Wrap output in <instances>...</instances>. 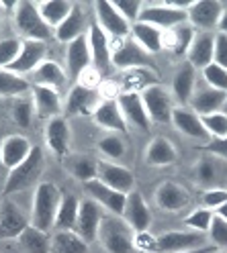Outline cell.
Here are the masks:
<instances>
[{
  "instance_id": "obj_4",
  "label": "cell",
  "mask_w": 227,
  "mask_h": 253,
  "mask_svg": "<svg viewBox=\"0 0 227 253\" xmlns=\"http://www.w3.org/2000/svg\"><path fill=\"white\" fill-rule=\"evenodd\" d=\"M14 27H17L19 35L23 39H33V41H47L52 37V27L47 25L35 2L31 0H19L17 8H14Z\"/></svg>"
},
{
  "instance_id": "obj_49",
  "label": "cell",
  "mask_w": 227,
  "mask_h": 253,
  "mask_svg": "<svg viewBox=\"0 0 227 253\" xmlns=\"http://www.w3.org/2000/svg\"><path fill=\"white\" fill-rule=\"evenodd\" d=\"M113 6L121 12V17L127 23L133 25L139 19V12L143 8V2H141V0H113Z\"/></svg>"
},
{
  "instance_id": "obj_30",
  "label": "cell",
  "mask_w": 227,
  "mask_h": 253,
  "mask_svg": "<svg viewBox=\"0 0 227 253\" xmlns=\"http://www.w3.org/2000/svg\"><path fill=\"white\" fill-rule=\"evenodd\" d=\"M68 74L63 72V68L54 59H45L41 66L31 74V84L33 86H45V88H54L59 90L66 84Z\"/></svg>"
},
{
  "instance_id": "obj_24",
  "label": "cell",
  "mask_w": 227,
  "mask_h": 253,
  "mask_svg": "<svg viewBox=\"0 0 227 253\" xmlns=\"http://www.w3.org/2000/svg\"><path fill=\"white\" fill-rule=\"evenodd\" d=\"M92 121L103 126L107 131H113V133H127V123L121 115V108H119V102L117 98H107L103 102H99L92 110Z\"/></svg>"
},
{
  "instance_id": "obj_32",
  "label": "cell",
  "mask_w": 227,
  "mask_h": 253,
  "mask_svg": "<svg viewBox=\"0 0 227 253\" xmlns=\"http://www.w3.org/2000/svg\"><path fill=\"white\" fill-rule=\"evenodd\" d=\"M194 82H197V70H194L190 63L186 61V63H182V66L176 70L174 80H172V92H174L176 100L180 102V106H186L190 102L194 86H197Z\"/></svg>"
},
{
  "instance_id": "obj_59",
  "label": "cell",
  "mask_w": 227,
  "mask_h": 253,
  "mask_svg": "<svg viewBox=\"0 0 227 253\" xmlns=\"http://www.w3.org/2000/svg\"><path fill=\"white\" fill-rule=\"evenodd\" d=\"M215 253H227V251H223V249H217V251H215Z\"/></svg>"
},
{
  "instance_id": "obj_43",
  "label": "cell",
  "mask_w": 227,
  "mask_h": 253,
  "mask_svg": "<svg viewBox=\"0 0 227 253\" xmlns=\"http://www.w3.org/2000/svg\"><path fill=\"white\" fill-rule=\"evenodd\" d=\"M203 72V80L207 86L215 88V90H221V92H227V68L219 66V63L211 61L207 68L201 70Z\"/></svg>"
},
{
  "instance_id": "obj_56",
  "label": "cell",
  "mask_w": 227,
  "mask_h": 253,
  "mask_svg": "<svg viewBox=\"0 0 227 253\" xmlns=\"http://www.w3.org/2000/svg\"><path fill=\"white\" fill-rule=\"evenodd\" d=\"M213 245H205V247H201V249H194V251H188V253H213Z\"/></svg>"
},
{
  "instance_id": "obj_26",
  "label": "cell",
  "mask_w": 227,
  "mask_h": 253,
  "mask_svg": "<svg viewBox=\"0 0 227 253\" xmlns=\"http://www.w3.org/2000/svg\"><path fill=\"white\" fill-rule=\"evenodd\" d=\"M225 94L221 90H215L211 86H201L197 88L194 86V92L190 96V108L194 110L197 115H211V113H221L223 104H225Z\"/></svg>"
},
{
  "instance_id": "obj_7",
  "label": "cell",
  "mask_w": 227,
  "mask_h": 253,
  "mask_svg": "<svg viewBox=\"0 0 227 253\" xmlns=\"http://www.w3.org/2000/svg\"><path fill=\"white\" fill-rule=\"evenodd\" d=\"M141 100L143 106L148 110V117L152 123H170L172 121V110H174V102H172V94L162 86V84H154L148 86L141 92Z\"/></svg>"
},
{
  "instance_id": "obj_3",
  "label": "cell",
  "mask_w": 227,
  "mask_h": 253,
  "mask_svg": "<svg viewBox=\"0 0 227 253\" xmlns=\"http://www.w3.org/2000/svg\"><path fill=\"white\" fill-rule=\"evenodd\" d=\"M133 231L117 214H107L101 220L99 239L107 253H133Z\"/></svg>"
},
{
  "instance_id": "obj_11",
  "label": "cell",
  "mask_w": 227,
  "mask_h": 253,
  "mask_svg": "<svg viewBox=\"0 0 227 253\" xmlns=\"http://www.w3.org/2000/svg\"><path fill=\"white\" fill-rule=\"evenodd\" d=\"M103 216H105L103 207L96 200H92V198L80 200V211H78L74 231L82 237L86 243H94L99 239V229H101Z\"/></svg>"
},
{
  "instance_id": "obj_47",
  "label": "cell",
  "mask_w": 227,
  "mask_h": 253,
  "mask_svg": "<svg viewBox=\"0 0 227 253\" xmlns=\"http://www.w3.org/2000/svg\"><path fill=\"white\" fill-rule=\"evenodd\" d=\"M207 235H209V239H211V243H213L215 249L227 251V220H223L215 214L213 220H211V229H209Z\"/></svg>"
},
{
  "instance_id": "obj_27",
  "label": "cell",
  "mask_w": 227,
  "mask_h": 253,
  "mask_svg": "<svg viewBox=\"0 0 227 253\" xmlns=\"http://www.w3.org/2000/svg\"><path fill=\"white\" fill-rule=\"evenodd\" d=\"M99 92L86 88L82 84H76L70 92H68V98L66 104H63V110L68 115H92V110L99 106Z\"/></svg>"
},
{
  "instance_id": "obj_50",
  "label": "cell",
  "mask_w": 227,
  "mask_h": 253,
  "mask_svg": "<svg viewBox=\"0 0 227 253\" xmlns=\"http://www.w3.org/2000/svg\"><path fill=\"white\" fill-rule=\"evenodd\" d=\"M223 202H227V190L223 188H207L203 192V204L209 211H217Z\"/></svg>"
},
{
  "instance_id": "obj_55",
  "label": "cell",
  "mask_w": 227,
  "mask_h": 253,
  "mask_svg": "<svg viewBox=\"0 0 227 253\" xmlns=\"http://www.w3.org/2000/svg\"><path fill=\"white\" fill-rule=\"evenodd\" d=\"M215 214L219 216V218H223V220H227V202H223L221 207L215 211Z\"/></svg>"
},
{
  "instance_id": "obj_48",
  "label": "cell",
  "mask_w": 227,
  "mask_h": 253,
  "mask_svg": "<svg viewBox=\"0 0 227 253\" xmlns=\"http://www.w3.org/2000/svg\"><path fill=\"white\" fill-rule=\"evenodd\" d=\"M21 45H23V39H17V37H8L0 41V68H8L17 59Z\"/></svg>"
},
{
  "instance_id": "obj_31",
  "label": "cell",
  "mask_w": 227,
  "mask_h": 253,
  "mask_svg": "<svg viewBox=\"0 0 227 253\" xmlns=\"http://www.w3.org/2000/svg\"><path fill=\"white\" fill-rule=\"evenodd\" d=\"M145 160L150 166L156 168H164V166H172L178 162V151L174 147V143L166 137H156L150 141L148 149H145Z\"/></svg>"
},
{
  "instance_id": "obj_53",
  "label": "cell",
  "mask_w": 227,
  "mask_h": 253,
  "mask_svg": "<svg viewBox=\"0 0 227 253\" xmlns=\"http://www.w3.org/2000/svg\"><path fill=\"white\" fill-rule=\"evenodd\" d=\"M201 149L207 151L209 155H215V157H219V160L227 162V137L225 139H211Z\"/></svg>"
},
{
  "instance_id": "obj_19",
  "label": "cell",
  "mask_w": 227,
  "mask_h": 253,
  "mask_svg": "<svg viewBox=\"0 0 227 253\" xmlns=\"http://www.w3.org/2000/svg\"><path fill=\"white\" fill-rule=\"evenodd\" d=\"M90 45H88V37L82 35L74 39L72 43H68L66 49V74L72 78V80H78L88 68H90Z\"/></svg>"
},
{
  "instance_id": "obj_51",
  "label": "cell",
  "mask_w": 227,
  "mask_h": 253,
  "mask_svg": "<svg viewBox=\"0 0 227 253\" xmlns=\"http://www.w3.org/2000/svg\"><path fill=\"white\" fill-rule=\"evenodd\" d=\"M154 247H156V235H152L150 231H141L133 235V249L143 253H154Z\"/></svg>"
},
{
  "instance_id": "obj_33",
  "label": "cell",
  "mask_w": 227,
  "mask_h": 253,
  "mask_svg": "<svg viewBox=\"0 0 227 253\" xmlns=\"http://www.w3.org/2000/svg\"><path fill=\"white\" fill-rule=\"evenodd\" d=\"M63 168L68 169V173L72 178L80 180L82 184L90 182L96 178V171H99V162H94L90 155H80V153H68L63 157Z\"/></svg>"
},
{
  "instance_id": "obj_2",
  "label": "cell",
  "mask_w": 227,
  "mask_h": 253,
  "mask_svg": "<svg viewBox=\"0 0 227 253\" xmlns=\"http://www.w3.org/2000/svg\"><path fill=\"white\" fill-rule=\"evenodd\" d=\"M59 200L61 190L54 182H39L35 186L33 204H31V225L41 231L54 229Z\"/></svg>"
},
{
  "instance_id": "obj_58",
  "label": "cell",
  "mask_w": 227,
  "mask_h": 253,
  "mask_svg": "<svg viewBox=\"0 0 227 253\" xmlns=\"http://www.w3.org/2000/svg\"><path fill=\"white\" fill-rule=\"evenodd\" d=\"M0 25H2V8H0Z\"/></svg>"
},
{
  "instance_id": "obj_17",
  "label": "cell",
  "mask_w": 227,
  "mask_h": 253,
  "mask_svg": "<svg viewBox=\"0 0 227 253\" xmlns=\"http://www.w3.org/2000/svg\"><path fill=\"white\" fill-rule=\"evenodd\" d=\"M178 131L182 135L190 137V139H197V141H211V135L207 133L205 125L201 121V115H197L190 106H174L172 110V121H170Z\"/></svg>"
},
{
  "instance_id": "obj_45",
  "label": "cell",
  "mask_w": 227,
  "mask_h": 253,
  "mask_svg": "<svg viewBox=\"0 0 227 253\" xmlns=\"http://www.w3.org/2000/svg\"><path fill=\"white\" fill-rule=\"evenodd\" d=\"M213 216H215L213 211L201 207V209H194V211L184 218V225H186L188 229H192V231H199V233H205V235H207L209 229H211V220H213Z\"/></svg>"
},
{
  "instance_id": "obj_34",
  "label": "cell",
  "mask_w": 227,
  "mask_h": 253,
  "mask_svg": "<svg viewBox=\"0 0 227 253\" xmlns=\"http://www.w3.org/2000/svg\"><path fill=\"white\" fill-rule=\"evenodd\" d=\"M131 33H133V41L141 47V49L148 51L150 55L164 49V45H162V39H164V31H160L158 27L137 21V23L131 25Z\"/></svg>"
},
{
  "instance_id": "obj_25",
  "label": "cell",
  "mask_w": 227,
  "mask_h": 253,
  "mask_svg": "<svg viewBox=\"0 0 227 253\" xmlns=\"http://www.w3.org/2000/svg\"><path fill=\"white\" fill-rule=\"evenodd\" d=\"M88 45H90V55H92V63L96 66V70H107L111 66V41L109 35L99 27V23L92 21L88 25Z\"/></svg>"
},
{
  "instance_id": "obj_15",
  "label": "cell",
  "mask_w": 227,
  "mask_h": 253,
  "mask_svg": "<svg viewBox=\"0 0 227 253\" xmlns=\"http://www.w3.org/2000/svg\"><path fill=\"white\" fill-rule=\"evenodd\" d=\"M96 180H101L109 188L117 190V192H123V194H129L135 186V176L131 169L121 164H115V162H107V160L99 162Z\"/></svg>"
},
{
  "instance_id": "obj_10",
  "label": "cell",
  "mask_w": 227,
  "mask_h": 253,
  "mask_svg": "<svg viewBox=\"0 0 227 253\" xmlns=\"http://www.w3.org/2000/svg\"><path fill=\"white\" fill-rule=\"evenodd\" d=\"M223 8L225 6L219 0H194V4L186 10L188 25L201 33H211L213 29H217Z\"/></svg>"
},
{
  "instance_id": "obj_41",
  "label": "cell",
  "mask_w": 227,
  "mask_h": 253,
  "mask_svg": "<svg viewBox=\"0 0 227 253\" xmlns=\"http://www.w3.org/2000/svg\"><path fill=\"white\" fill-rule=\"evenodd\" d=\"M99 151L109 157L111 162H117V160H123L125 153H127V143L117 135V133H109L105 137L99 139V143H96Z\"/></svg>"
},
{
  "instance_id": "obj_60",
  "label": "cell",
  "mask_w": 227,
  "mask_h": 253,
  "mask_svg": "<svg viewBox=\"0 0 227 253\" xmlns=\"http://www.w3.org/2000/svg\"><path fill=\"white\" fill-rule=\"evenodd\" d=\"M0 168H2V160H0Z\"/></svg>"
},
{
  "instance_id": "obj_18",
  "label": "cell",
  "mask_w": 227,
  "mask_h": 253,
  "mask_svg": "<svg viewBox=\"0 0 227 253\" xmlns=\"http://www.w3.org/2000/svg\"><path fill=\"white\" fill-rule=\"evenodd\" d=\"M86 192L92 200H96L101 204L103 209H107L111 214H117V216H123V211H125V202H127V194L123 192H117V190L109 188L107 184H103L101 180H90L84 184Z\"/></svg>"
},
{
  "instance_id": "obj_9",
  "label": "cell",
  "mask_w": 227,
  "mask_h": 253,
  "mask_svg": "<svg viewBox=\"0 0 227 253\" xmlns=\"http://www.w3.org/2000/svg\"><path fill=\"white\" fill-rule=\"evenodd\" d=\"M94 21L99 23V27L105 31L107 35H111L113 39H127L131 25H129L121 12L113 6L111 0H96L94 2Z\"/></svg>"
},
{
  "instance_id": "obj_14",
  "label": "cell",
  "mask_w": 227,
  "mask_h": 253,
  "mask_svg": "<svg viewBox=\"0 0 227 253\" xmlns=\"http://www.w3.org/2000/svg\"><path fill=\"white\" fill-rule=\"evenodd\" d=\"M123 218H125V223L131 227L133 233L150 231V227H152V211H150L148 202H145V198H143V194L139 192V190H131V192L127 194Z\"/></svg>"
},
{
  "instance_id": "obj_12",
  "label": "cell",
  "mask_w": 227,
  "mask_h": 253,
  "mask_svg": "<svg viewBox=\"0 0 227 253\" xmlns=\"http://www.w3.org/2000/svg\"><path fill=\"white\" fill-rule=\"evenodd\" d=\"M45 53H47V45L43 41H33V39H23V45H21V51L17 55L8 68V72L12 74H19V76H25V74H33L41 63L45 61Z\"/></svg>"
},
{
  "instance_id": "obj_39",
  "label": "cell",
  "mask_w": 227,
  "mask_h": 253,
  "mask_svg": "<svg viewBox=\"0 0 227 253\" xmlns=\"http://www.w3.org/2000/svg\"><path fill=\"white\" fill-rule=\"evenodd\" d=\"M72 6H74V2H70V0H43V2L37 4L41 19L52 29H56L63 23V19L70 14Z\"/></svg>"
},
{
  "instance_id": "obj_1",
  "label": "cell",
  "mask_w": 227,
  "mask_h": 253,
  "mask_svg": "<svg viewBox=\"0 0 227 253\" xmlns=\"http://www.w3.org/2000/svg\"><path fill=\"white\" fill-rule=\"evenodd\" d=\"M43 169H45V155H43V149L33 145V151L29 153V157H27L23 164H19L17 168L8 169V176H6V180H4L2 194H4V196L19 194V192H25V190L37 186Z\"/></svg>"
},
{
  "instance_id": "obj_37",
  "label": "cell",
  "mask_w": 227,
  "mask_h": 253,
  "mask_svg": "<svg viewBox=\"0 0 227 253\" xmlns=\"http://www.w3.org/2000/svg\"><path fill=\"white\" fill-rule=\"evenodd\" d=\"M78 211H80V200L74 194H61L54 229H57V231H74Z\"/></svg>"
},
{
  "instance_id": "obj_46",
  "label": "cell",
  "mask_w": 227,
  "mask_h": 253,
  "mask_svg": "<svg viewBox=\"0 0 227 253\" xmlns=\"http://www.w3.org/2000/svg\"><path fill=\"white\" fill-rule=\"evenodd\" d=\"M194 178L201 186H209L217 180V164L213 160V155H205L199 160L197 169H194Z\"/></svg>"
},
{
  "instance_id": "obj_20",
  "label": "cell",
  "mask_w": 227,
  "mask_h": 253,
  "mask_svg": "<svg viewBox=\"0 0 227 253\" xmlns=\"http://www.w3.org/2000/svg\"><path fill=\"white\" fill-rule=\"evenodd\" d=\"M31 98H33L35 115L39 119L50 121L54 117H61L63 104H61V98H59V92L57 90L31 84Z\"/></svg>"
},
{
  "instance_id": "obj_5",
  "label": "cell",
  "mask_w": 227,
  "mask_h": 253,
  "mask_svg": "<svg viewBox=\"0 0 227 253\" xmlns=\"http://www.w3.org/2000/svg\"><path fill=\"white\" fill-rule=\"evenodd\" d=\"M111 63L119 70H152L156 66L152 55L133 39H113Z\"/></svg>"
},
{
  "instance_id": "obj_36",
  "label": "cell",
  "mask_w": 227,
  "mask_h": 253,
  "mask_svg": "<svg viewBox=\"0 0 227 253\" xmlns=\"http://www.w3.org/2000/svg\"><path fill=\"white\" fill-rule=\"evenodd\" d=\"M19 245L25 253H50L52 249V235L50 231H41L33 225H29L19 235Z\"/></svg>"
},
{
  "instance_id": "obj_35",
  "label": "cell",
  "mask_w": 227,
  "mask_h": 253,
  "mask_svg": "<svg viewBox=\"0 0 227 253\" xmlns=\"http://www.w3.org/2000/svg\"><path fill=\"white\" fill-rule=\"evenodd\" d=\"M197 35V31H194L188 23L180 25V27H174L170 31H164V39H162V45L168 47V49L174 53V55H186L188 47Z\"/></svg>"
},
{
  "instance_id": "obj_57",
  "label": "cell",
  "mask_w": 227,
  "mask_h": 253,
  "mask_svg": "<svg viewBox=\"0 0 227 253\" xmlns=\"http://www.w3.org/2000/svg\"><path fill=\"white\" fill-rule=\"evenodd\" d=\"M223 113H227V94H225V104H223Z\"/></svg>"
},
{
  "instance_id": "obj_21",
  "label": "cell",
  "mask_w": 227,
  "mask_h": 253,
  "mask_svg": "<svg viewBox=\"0 0 227 253\" xmlns=\"http://www.w3.org/2000/svg\"><path fill=\"white\" fill-rule=\"evenodd\" d=\"M31 225L14 202L4 200L0 207V239H19V235Z\"/></svg>"
},
{
  "instance_id": "obj_16",
  "label": "cell",
  "mask_w": 227,
  "mask_h": 253,
  "mask_svg": "<svg viewBox=\"0 0 227 253\" xmlns=\"http://www.w3.org/2000/svg\"><path fill=\"white\" fill-rule=\"evenodd\" d=\"M117 102H119V108H121V115L127 123V126L131 125L139 131H148L150 129V117H148V110L143 106V100H141V94L139 92H121L117 96Z\"/></svg>"
},
{
  "instance_id": "obj_38",
  "label": "cell",
  "mask_w": 227,
  "mask_h": 253,
  "mask_svg": "<svg viewBox=\"0 0 227 253\" xmlns=\"http://www.w3.org/2000/svg\"><path fill=\"white\" fill-rule=\"evenodd\" d=\"M50 253H88V243L76 231H57L52 237Z\"/></svg>"
},
{
  "instance_id": "obj_22",
  "label": "cell",
  "mask_w": 227,
  "mask_h": 253,
  "mask_svg": "<svg viewBox=\"0 0 227 253\" xmlns=\"http://www.w3.org/2000/svg\"><path fill=\"white\" fill-rule=\"evenodd\" d=\"M33 151V145L25 135H8L0 141V160H2V168L12 169L19 164H23L29 153Z\"/></svg>"
},
{
  "instance_id": "obj_40",
  "label": "cell",
  "mask_w": 227,
  "mask_h": 253,
  "mask_svg": "<svg viewBox=\"0 0 227 253\" xmlns=\"http://www.w3.org/2000/svg\"><path fill=\"white\" fill-rule=\"evenodd\" d=\"M31 92V82L25 80L23 76L12 74L4 68H0V98H19L23 94Z\"/></svg>"
},
{
  "instance_id": "obj_29",
  "label": "cell",
  "mask_w": 227,
  "mask_h": 253,
  "mask_svg": "<svg viewBox=\"0 0 227 253\" xmlns=\"http://www.w3.org/2000/svg\"><path fill=\"white\" fill-rule=\"evenodd\" d=\"M213 43L215 35L213 33H197L186 51V61L194 70H203L213 61Z\"/></svg>"
},
{
  "instance_id": "obj_6",
  "label": "cell",
  "mask_w": 227,
  "mask_h": 253,
  "mask_svg": "<svg viewBox=\"0 0 227 253\" xmlns=\"http://www.w3.org/2000/svg\"><path fill=\"white\" fill-rule=\"evenodd\" d=\"M207 243V235L199 231H168L156 237L154 253H188L201 249Z\"/></svg>"
},
{
  "instance_id": "obj_44",
  "label": "cell",
  "mask_w": 227,
  "mask_h": 253,
  "mask_svg": "<svg viewBox=\"0 0 227 253\" xmlns=\"http://www.w3.org/2000/svg\"><path fill=\"white\" fill-rule=\"evenodd\" d=\"M207 133L211 135V139H225L227 137V113H211V115H203L201 117Z\"/></svg>"
},
{
  "instance_id": "obj_42",
  "label": "cell",
  "mask_w": 227,
  "mask_h": 253,
  "mask_svg": "<svg viewBox=\"0 0 227 253\" xmlns=\"http://www.w3.org/2000/svg\"><path fill=\"white\" fill-rule=\"evenodd\" d=\"M33 98H27V96H19L14 98V104H12V121L17 123L19 126L27 129L33 123Z\"/></svg>"
},
{
  "instance_id": "obj_52",
  "label": "cell",
  "mask_w": 227,
  "mask_h": 253,
  "mask_svg": "<svg viewBox=\"0 0 227 253\" xmlns=\"http://www.w3.org/2000/svg\"><path fill=\"white\" fill-rule=\"evenodd\" d=\"M213 61L219 66L227 68V35L217 33L215 35V43H213Z\"/></svg>"
},
{
  "instance_id": "obj_28",
  "label": "cell",
  "mask_w": 227,
  "mask_h": 253,
  "mask_svg": "<svg viewBox=\"0 0 227 253\" xmlns=\"http://www.w3.org/2000/svg\"><path fill=\"white\" fill-rule=\"evenodd\" d=\"M86 33H88L86 14H84V10H82V6H80V4H74L70 14L63 19V23L59 27H56V31H54L56 39L61 41V43H72L74 39L82 37Z\"/></svg>"
},
{
  "instance_id": "obj_13",
  "label": "cell",
  "mask_w": 227,
  "mask_h": 253,
  "mask_svg": "<svg viewBox=\"0 0 227 253\" xmlns=\"http://www.w3.org/2000/svg\"><path fill=\"white\" fill-rule=\"evenodd\" d=\"M43 137H45V145L50 147V151L57 157L63 160L70 151V123L66 117H54L45 123L43 129Z\"/></svg>"
},
{
  "instance_id": "obj_23",
  "label": "cell",
  "mask_w": 227,
  "mask_h": 253,
  "mask_svg": "<svg viewBox=\"0 0 227 253\" xmlns=\"http://www.w3.org/2000/svg\"><path fill=\"white\" fill-rule=\"evenodd\" d=\"M156 204L162 211L168 212H178L186 209L190 204V194L188 190L176 182H164L160 184L156 190Z\"/></svg>"
},
{
  "instance_id": "obj_54",
  "label": "cell",
  "mask_w": 227,
  "mask_h": 253,
  "mask_svg": "<svg viewBox=\"0 0 227 253\" xmlns=\"http://www.w3.org/2000/svg\"><path fill=\"white\" fill-rule=\"evenodd\" d=\"M217 31L223 35H227V8H223V12H221V19L217 23Z\"/></svg>"
},
{
  "instance_id": "obj_8",
  "label": "cell",
  "mask_w": 227,
  "mask_h": 253,
  "mask_svg": "<svg viewBox=\"0 0 227 253\" xmlns=\"http://www.w3.org/2000/svg\"><path fill=\"white\" fill-rule=\"evenodd\" d=\"M137 21L154 25L160 31H170L174 27H180V25L188 23V14H186V10L172 8V6L164 4V2L162 4H143Z\"/></svg>"
}]
</instances>
